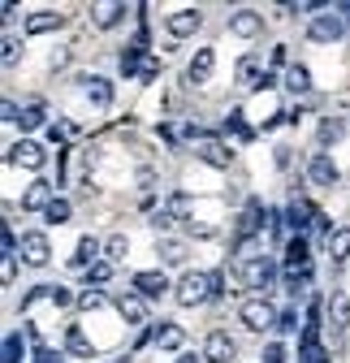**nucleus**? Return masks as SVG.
Here are the masks:
<instances>
[{
	"instance_id": "1",
	"label": "nucleus",
	"mask_w": 350,
	"mask_h": 363,
	"mask_svg": "<svg viewBox=\"0 0 350 363\" xmlns=\"http://www.w3.org/2000/svg\"><path fill=\"white\" fill-rule=\"evenodd\" d=\"M221 286H225L221 272H186V277L178 281V290H173V298H178L182 307H199L208 298H221L225 294Z\"/></svg>"
},
{
	"instance_id": "2",
	"label": "nucleus",
	"mask_w": 350,
	"mask_h": 363,
	"mask_svg": "<svg viewBox=\"0 0 350 363\" xmlns=\"http://www.w3.org/2000/svg\"><path fill=\"white\" fill-rule=\"evenodd\" d=\"M238 320H242L251 333H264V329H277V311H273L269 298H247V303L238 307Z\"/></svg>"
},
{
	"instance_id": "3",
	"label": "nucleus",
	"mask_w": 350,
	"mask_h": 363,
	"mask_svg": "<svg viewBox=\"0 0 350 363\" xmlns=\"http://www.w3.org/2000/svg\"><path fill=\"white\" fill-rule=\"evenodd\" d=\"M22 264H30V268H43L52 259V242H48V234H39V230H30V234H22Z\"/></svg>"
},
{
	"instance_id": "4",
	"label": "nucleus",
	"mask_w": 350,
	"mask_h": 363,
	"mask_svg": "<svg viewBox=\"0 0 350 363\" xmlns=\"http://www.w3.org/2000/svg\"><path fill=\"white\" fill-rule=\"evenodd\" d=\"M273 277H277V264H273L269 255H259V259L242 264V281H247V290H269Z\"/></svg>"
},
{
	"instance_id": "5",
	"label": "nucleus",
	"mask_w": 350,
	"mask_h": 363,
	"mask_svg": "<svg viewBox=\"0 0 350 363\" xmlns=\"http://www.w3.org/2000/svg\"><path fill=\"white\" fill-rule=\"evenodd\" d=\"M52 199H57V186L39 177V182H30V186L22 191V212H48Z\"/></svg>"
},
{
	"instance_id": "6",
	"label": "nucleus",
	"mask_w": 350,
	"mask_h": 363,
	"mask_svg": "<svg viewBox=\"0 0 350 363\" xmlns=\"http://www.w3.org/2000/svg\"><path fill=\"white\" fill-rule=\"evenodd\" d=\"M234 354H238V342H234L225 329L208 333V342H203V359H208V363H230Z\"/></svg>"
},
{
	"instance_id": "7",
	"label": "nucleus",
	"mask_w": 350,
	"mask_h": 363,
	"mask_svg": "<svg viewBox=\"0 0 350 363\" xmlns=\"http://www.w3.org/2000/svg\"><path fill=\"white\" fill-rule=\"evenodd\" d=\"M199 26H203V13H199V9H178V13L164 18V30H169L173 39H191Z\"/></svg>"
},
{
	"instance_id": "8",
	"label": "nucleus",
	"mask_w": 350,
	"mask_h": 363,
	"mask_svg": "<svg viewBox=\"0 0 350 363\" xmlns=\"http://www.w3.org/2000/svg\"><path fill=\"white\" fill-rule=\"evenodd\" d=\"M341 13H320V18H312V26H307V39L312 43H337L341 39Z\"/></svg>"
},
{
	"instance_id": "9",
	"label": "nucleus",
	"mask_w": 350,
	"mask_h": 363,
	"mask_svg": "<svg viewBox=\"0 0 350 363\" xmlns=\"http://www.w3.org/2000/svg\"><path fill=\"white\" fill-rule=\"evenodd\" d=\"M9 160H13V164H22V169H30V173H39L43 164H48V152H43L39 143H30V139H22V143H13V147H9Z\"/></svg>"
},
{
	"instance_id": "10",
	"label": "nucleus",
	"mask_w": 350,
	"mask_h": 363,
	"mask_svg": "<svg viewBox=\"0 0 350 363\" xmlns=\"http://www.w3.org/2000/svg\"><path fill=\"white\" fill-rule=\"evenodd\" d=\"M307 177H312V186H337V164H333V156L329 152H316L312 160H307Z\"/></svg>"
},
{
	"instance_id": "11",
	"label": "nucleus",
	"mask_w": 350,
	"mask_h": 363,
	"mask_svg": "<svg viewBox=\"0 0 350 363\" xmlns=\"http://www.w3.org/2000/svg\"><path fill=\"white\" fill-rule=\"evenodd\" d=\"M259 30H264V13H255V9H238V13H230V35H238V39H255Z\"/></svg>"
},
{
	"instance_id": "12",
	"label": "nucleus",
	"mask_w": 350,
	"mask_h": 363,
	"mask_svg": "<svg viewBox=\"0 0 350 363\" xmlns=\"http://www.w3.org/2000/svg\"><path fill=\"white\" fill-rule=\"evenodd\" d=\"M135 294L139 298H164L169 294V277H164V272H135Z\"/></svg>"
},
{
	"instance_id": "13",
	"label": "nucleus",
	"mask_w": 350,
	"mask_h": 363,
	"mask_svg": "<svg viewBox=\"0 0 350 363\" xmlns=\"http://www.w3.org/2000/svg\"><path fill=\"white\" fill-rule=\"evenodd\" d=\"M329 325H333V333H346L350 329V294L346 290H333L329 294Z\"/></svg>"
},
{
	"instance_id": "14",
	"label": "nucleus",
	"mask_w": 350,
	"mask_h": 363,
	"mask_svg": "<svg viewBox=\"0 0 350 363\" xmlns=\"http://www.w3.org/2000/svg\"><path fill=\"white\" fill-rule=\"evenodd\" d=\"M238 82H242L247 91H255V86H273V74L259 69L255 57H242V61H238Z\"/></svg>"
},
{
	"instance_id": "15",
	"label": "nucleus",
	"mask_w": 350,
	"mask_h": 363,
	"mask_svg": "<svg viewBox=\"0 0 350 363\" xmlns=\"http://www.w3.org/2000/svg\"><path fill=\"white\" fill-rule=\"evenodd\" d=\"M307 264H312V247H307V238H303V234H294L286 242V268L290 272H307Z\"/></svg>"
},
{
	"instance_id": "16",
	"label": "nucleus",
	"mask_w": 350,
	"mask_h": 363,
	"mask_svg": "<svg viewBox=\"0 0 350 363\" xmlns=\"http://www.w3.org/2000/svg\"><path fill=\"white\" fill-rule=\"evenodd\" d=\"M61 26H65V13H57V9H39V13L26 18V35H48V30H61Z\"/></svg>"
},
{
	"instance_id": "17",
	"label": "nucleus",
	"mask_w": 350,
	"mask_h": 363,
	"mask_svg": "<svg viewBox=\"0 0 350 363\" xmlns=\"http://www.w3.org/2000/svg\"><path fill=\"white\" fill-rule=\"evenodd\" d=\"M117 311H121V320H130V325H147V298H139V294H121Z\"/></svg>"
},
{
	"instance_id": "18",
	"label": "nucleus",
	"mask_w": 350,
	"mask_h": 363,
	"mask_svg": "<svg viewBox=\"0 0 350 363\" xmlns=\"http://www.w3.org/2000/svg\"><path fill=\"white\" fill-rule=\"evenodd\" d=\"M199 160H203V164H212V169H230L234 152H230L225 143H216V139H203V143H199Z\"/></svg>"
},
{
	"instance_id": "19",
	"label": "nucleus",
	"mask_w": 350,
	"mask_h": 363,
	"mask_svg": "<svg viewBox=\"0 0 350 363\" xmlns=\"http://www.w3.org/2000/svg\"><path fill=\"white\" fill-rule=\"evenodd\" d=\"M212 69H216V48H199L195 57H191V82H208L212 78Z\"/></svg>"
},
{
	"instance_id": "20",
	"label": "nucleus",
	"mask_w": 350,
	"mask_h": 363,
	"mask_svg": "<svg viewBox=\"0 0 350 363\" xmlns=\"http://www.w3.org/2000/svg\"><path fill=\"white\" fill-rule=\"evenodd\" d=\"M100 251H104V242H96L91 234H86V238H78V251H74L69 268H91V264H100V259H96Z\"/></svg>"
},
{
	"instance_id": "21",
	"label": "nucleus",
	"mask_w": 350,
	"mask_h": 363,
	"mask_svg": "<svg viewBox=\"0 0 350 363\" xmlns=\"http://www.w3.org/2000/svg\"><path fill=\"white\" fill-rule=\"evenodd\" d=\"M298 359H303V363H329V350L316 342V329H312V325L303 329V350H298Z\"/></svg>"
},
{
	"instance_id": "22",
	"label": "nucleus",
	"mask_w": 350,
	"mask_h": 363,
	"mask_svg": "<svg viewBox=\"0 0 350 363\" xmlns=\"http://www.w3.org/2000/svg\"><path fill=\"white\" fill-rule=\"evenodd\" d=\"M182 342H186V329H182V325L160 320V329H156V346H160V350H182Z\"/></svg>"
},
{
	"instance_id": "23",
	"label": "nucleus",
	"mask_w": 350,
	"mask_h": 363,
	"mask_svg": "<svg viewBox=\"0 0 350 363\" xmlns=\"http://www.w3.org/2000/svg\"><path fill=\"white\" fill-rule=\"evenodd\" d=\"M86 100H91L96 108H108V104H113V82L100 78V74H96V78H86Z\"/></svg>"
},
{
	"instance_id": "24",
	"label": "nucleus",
	"mask_w": 350,
	"mask_h": 363,
	"mask_svg": "<svg viewBox=\"0 0 350 363\" xmlns=\"http://www.w3.org/2000/svg\"><path fill=\"white\" fill-rule=\"evenodd\" d=\"M65 350H74L78 359H96V346H91V337H86L78 325H69V329H65Z\"/></svg>"
},
{
	"instance_id": "25",
	"label": "nucleus",
	"mask_w": 350,
	"mask_h": 363,
	"mask_svg": "<svg viewBox=\"0 0 350 363\" xmlns=\"http://www.w3.org/2000/svg\"><path fill=\"white\" fill-rule=\"evenodd\" d=\"M156 255H160V264H186V242L182 238H160Z\"/></svg>"
},
{
	"instance_id": "26",
	"label": "nucleus",
	"mask_w": 350,
	"mask_h": 363,
	"mask_svg": "<svg viewBox=\"0 0 350 363\" xmlns=\"http://www.w3.org/2000/svg\"><path fill=\"white\" fill-rule=\"evenodd\" d=\"M286 91H294V96H307V91H312V69H307V65H290V69H286Z\"/></svg>"
},
{
	"instance_id": "27",
	"label": "nucleus",
	"mask_w": 350,
	"mask_h": 363,
	"mask_svg": "<svg viewBox=\"0 0 350 363\" xmlns=\"http://www.w3.org/2000/svg\"><path fill=\"white\" fill-rule=\"evenodd\" d=\"M286 220H290V230L298 234L303 225H316V208H307V203H303V199H294V203L286 208Z\"/></svg>"
},
{
	"instance_id": "28",
	"label": "nucleus",
	"mask_w": 350,
	"mask_h": 363,
	"mask_svg": "<svg viewBox=\"0 0 350 363\" xmlns=\"http://www.w3.org/2000/svg\"><path fill=\"white\" fill-rule=\"evenodd\" d=\"M329 255H333V264H346L350 259V225H341V230L329 234Z\"/></svg>"
},
{
	"instance_id": "29",
	"label": "nucleus",
	"mask_w": 350,
	"mask_h": 363,
	"mask_svg": "<svg viewBox=\"0 0 350 363\" xmlns=\"http://www.w3.org/2000/svg\"><path fill=\"white\" fill-rule=\"evenodd\" d=\"M121 18H125V5H96V9H91V22H96L100 30H113Z\"/></svg>"
},
{
	"instance_id": "30",
	"label": "nucleus",
	"mask_w": 350,
	"mask_h": 363,
	"mask_svg": "<svg viewBox=\"0 0 350 363\" xmlns=\"http://www.w3.org/2000/svg\"><path fill=\"white\" fill-rule=\"evenodd\" d=\"M43 121H48V108H43V104H26V108H22V117H18V125H22V130H39Z\"/></svg>"
},
{
	"instance_id": "31",
	"label": "nucleus",
	"mask_w": 350,
	"mask_h": 363,
	"mask_svg": "<svg viewBox=\"0 0 350 363\" xmlns=\"http://www.w3.org/2000/svg\"><path fill=\"white\" fill-rule=\"evenodd\" d=\"M341 134H346V121H341V117H324V121H320V143H324V147L337 143Z\"/></svg>"
},
{
	"instance_id": "32",
	"label": "nucleus",
	"mask_w": 350,
	"mask_h": 363,
	"mask_svg": "<svg viewBox=\"0 0 350 363\" xmlns=\"http://www.w3.org/2000/svg\"><path fill=\"white\" fill-rule=\"evenodd\" d=\"M225 134H234L238 143H247V139H251V125L242 121V113H238V108H234V113L225 117Z\"/></svg>"
},
{
	"instance_id": "33",
	"label": "nucleus",
	"mask_w": 350,
	"mask_h": 363,
	"mask_svg": "<svg viewBox=\"0 0 350 363\" xmlns=\"http://www.w3.org/2000/svg\"><path fill=\"white\" fill-rule=\"evenodd\" d=\"M74 216V208H69V199H52V208L48 212H43V220H48V225H65Z\"/></svg>"
},
{
	"instance_id": "34",
	"label": "nucleus",
	"mask_w": 350,
	"mask_h": 363,
	"mask_svg": "<svg viewBox=\"0 0 350 363\" xmlns=\"http://www.w3.org/2000/svg\"><path fill=\"white\" fill-rule=\"evenodd\" d=\"M130 255V242H125V234H113L108 242H104V259L113 264V259H125Z\"/></svg>"
},
{
	"instance_id": "35",
	"label": "nucleus",
	"mask_w": 350,
	"mask_h": 363,
	"mask_svg": "<svg viewBox=\"0 0 350 363\" xmlns=\"http://www.w3.org/2000/svg\"><path fill=\"white\" fill-rule=\"evenodd\" d=\"M22 354H26L22 333H9V337H5V363H22Z\"/></svg>"
},
{
	"instance_id": "36",
	"label": "nucleus",
	"mask_w": 350,
	"mask_h": 363,
	"mask_svg": "<svg viewBox=\"0 0 350 363\" xmlns=\"http://www.w3.org/2000/svg\"><path fill=\"white\" fill-rule=\"evenodd\" d=\"M86 281H96V286H104V281H113V264H108V259H100V264H91V268H86Z\"/></svg>"
},
{
	"instance_id": "37",
	"label": "nucleus",
	"mask_w": 350,
	"mask_h": 363,
	"mask_svg": "<svg viewBox=\"0 0 350 363\" xmlns=\"http://www.w3.org/2000/svg\"><path fill=\"white\" fill-rule=\"evenodd\" d=\"M78 307H82V311H100V307H104V294H100V290H82V294H78Z\"/></svg>"
},
{
	"instance_id": "38",
	"label": "nucleus",
	"mask_w": 350,
	"mask_h": 363,
	"mask_svg": "<svg viewBox=\"0 0 350 363\" xmlns=\"http://www.w3.org/2000/svg\"><path fill=\"white\" fill-rule=\"evenodd\" d=\"M286 359H290V354H286V346H281V342H269V346H264V354H259V363H286Z\"/></svg>"
},
{
	"instance_id": "39",
	"label": "nucleus",
	"mask_w": 350,
	"mask_h": 363,
	"mask_svg": "<svg viewBox=\"0 0 350 363\" xmlns=\"http://www.w3.org/2000/svg\"><path fill=\"white\" fill-rule=\"evenodd\" d=\"M48 303H52V307H69V303H74V294H69L65 286H48Z\"/></svg>"
},
{
	"instance_id": "40",
	"label": "nucleus",
	"mask_w": 350,
	"mask_h": 363,
	"mask_svg": "<svg viewBox=\"0 0 350 363\" xmlns=\"http://www.w3.org/2000/svg\"><path fill=\"white\" fill-rule=\"evenodd\" d=\"M69 134H74V125H69V121H52V125H48V139H52V143H65Z\"/></svg>"
},
{
	"instance_id": "41",
	"label": "nucleus",
	"mask_w": 350,
	"mask_h": 363,
	"mask_svg": "<svg viewBox=\"0 0 350 363\" xmlns=\"http://www.w3.org/2000/svg\"><path fill=\"white\" fill-rule=\"evenodd\" d=\"M298 329V311H281L277 315V333H294Z\"/></svg>"
},
{
	"instance_id": "42",
	"label": "nucleus",
	"mask_w": 350,
	"mask_h": 363,
	"mask_svg": "<svg viewBox=\"0 0 350 363\" xmlns=\"http://www.w3.org/2000/svg\"><path fill=\"white\" fill-rule=\"evenodd\" d=\"M169 212H173V216H186V212H191V195H173V199H169Z\"/></svg>"
},
{
	"instance_id": "43",
	"label": "nucleus",
	"mask_w": 350,
	"mask_h": 363,
	"mask_svg": "<svg viewBox=\"0 0 350 363\" xmlns=\"http://www.w3.org/2000/svg\"><path fill=\"white\" fill-rule=\"evenodd\" d=\"M13 277H18V259L9 255L5 264H0V281H5V286H13Z\"/></svg>"
},
{
	"instance_id": "44",
	"label": "nucleus",
	"mask_w": 350,
	"mask_h": 363,
	"mask_svg": "<svg viewBox=\"0 0 350 363\" xmlns=\"http://www.w3.org/2000/svg\"><path fill=\"white\" fill-rule=\"evenodd\" d=\"M156 74H160V61H156V57H147V61H143V69H139V78H143V82H152Z\"/></svg>"
},
{
	"instance_id": "45",
	"label": "nucleus",
	"mask_w": 350,
	"mask_h": 363,
	"mask_svg": "<svg viewBox=\"0 0 350 363\" xmlns=\"http://www.w3.org/2000/svg\"><path fill=\"white\" fill-rule=\"evenodd\" d=\"M18 48H22V43H18L13 35H5V65H13V61H18Z\"/></svg>"
},
{
	"instance_id": "46",
	"label": "nucleus",
	"mask_w": 350,
	"mask_h": 363,
	"mask_svg": "<svg viewBox=\"0 0 350 363\" xmlns=\"http://www.w3.org/2000/svg\"><path fill=\"white\" fill-rule=\"evenodd\" d=\"M35 363H61V354L48 350V346H39V350H35Z\"/></svg>"
},
{
	"instance_id": "47",
	"label": "nucleus",
	"mask_w": 350,
	"mask_h": 363,
	"mask_svg": "<svg viewBox=\"0 0 350 363\" xmlns=\"http://www.w3.org/2000/svg\"><path fill=\"white\" fill-rule=\"evenodd\" d=\"M178 363H199V359H195V354H182V359H178Z\"/></svg>"
}]
</instances>
